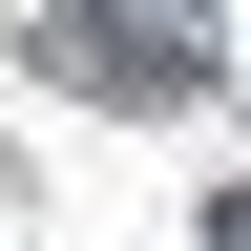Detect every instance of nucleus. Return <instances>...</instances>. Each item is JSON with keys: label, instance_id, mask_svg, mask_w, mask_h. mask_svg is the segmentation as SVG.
<instances>
[{"label": "nucleus", "instance_id": "2", "mask_svg": "<svg viewBox=\"0 0 251 251\" xmlns=\"http://www.w3.org/2000/svg\"><path fill=\"white\" fill-rule=\"evenodd\" d=\"M209 251H251V188H230V209H209Z\"/></svg>", "mask_w": 251, "mask_h": 251}, {"label": "nucleus", "instance_id": "1", "mask_svg": "<svg viewBox=\"0 0 251 251\" xmlns=\"http://www.w3.org/2000/svg\"><path fill=\"white\" fill-rule=\"evenodd\" d=\"M42 63H63V84H209V42H188L168 0H105V21H42Z\"/></svg>", "mask_w": 251, "mask_h": 251}]
</instances>
